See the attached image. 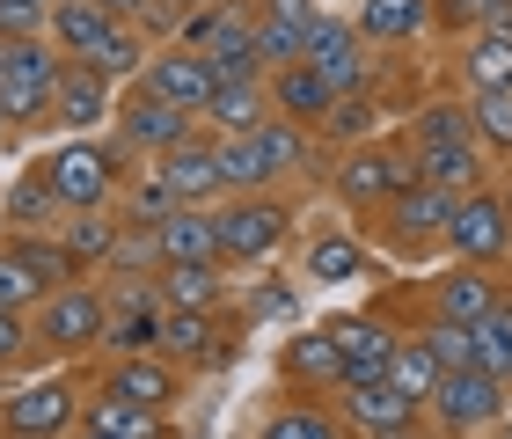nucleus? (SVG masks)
<instances>
[{
	"label": "nucleus",
	"mask_w": 512,
	"mask_h": 439,
	"mask_svg": "<svg viewBox=\"0 0 512 439\" xmlns=\"http://www.w3.org/2000/svg\"><path fill=\"white\" fill-rule=\"evenodd\" d=\"M403 140L417 154V183H432V191L461 198V191H483V183H491V154L476 147L461 103H417L403 118Z\"/></svg>",
	"instance_id": "1"
},
{
	"label": "nucleus",
	"mask_w": 512,
	"mask_h": 439,
	"mask_svg": "<svg viewBox=\"0 0 512 439\" xmlns=\"http://www.w3.org/2000/svg\"><path fill=\"white\" fill-rule=\"evenodd\" d=\"M125 147L118 140H96V132H66V140H52L30 169L52 183V198L66 205V213H96V205H118L125 191Z\"/></svg>",
	"instance_id": "2"
},
{
	"label": "nucleus",
	"mask_w": 512,
	"mask_h": 439,
	"mask_svg": "<svg viewBox=\"0 0 512 439\" xmlns=\"http://www.w3.org/2000/svg\"><path fill=\"white\" fill-rule=\"evenodd\" d=\"M103 322H110V286L103 279H74V286L44 293L30 308V352L88 359V352H103Z\"/></svg>",
	"instance_id": "3"
},
{
	"label": "nucleus",
	"mask_w": 512,
	"mask_h": 439,
	"mask_svg": "<svg viewBox=\"0 0 512 439\" xmlns=\"http://www.w3.org/2000/svg\"><path fill=\"white\" fill-rule=\"evenodd\" d=\"M410 183H417V154H410L403 132H374L366 147H344L330 161V191H337L344 213H381V205L395 191H410Z\"/></svg>",
	"instance_id": "4"
},
{
	"label": "nucleus",
	"mask_w": 512,
	"mask_h": 439,
	"mask_svg": "<svg viewBox=\"0 0 512 439\" xmlns=\"http://www.w3.org/2000/svg\"><path fill=\"white\" fill-rule=\"evenodd\" d=\"M213 227H220V264H271L293 235V205L278 191H242V198H220L213 205Z\"/></svg>",
	"instance_id": "5"
},
{
	"label": "nucleus",
	"mask_w": 512,
	"mask_h": 439,
	"mask_svg": "<svg viewBox=\"0 0 512 439\" xmlns=\"http://www.w3.org/2000/svg\"><path fill=\"white\" fill-rule=\"evenodd\" d=\"M374 220V242L395 249V257H432V249H447V220H454V191H432V183H410V191H395Z\"/></svg>",
	"instance_id": "6"
},
{
	"label": "nucleus",
	"mask_w": 512,
	"mask_h": 439,
	"mask_svg": "<svg viewBox=\"0 0 512 439\" xmlns=\"http://www.w3.org/2000/svg\"><path fill=\"white\" fill-rule=\"evenodd\" d=\"M59 66H66V52H59L52 37H22V44H8V59H0V110H8L15 132L52 118Z\"/></svg>",
	"instance_id": "7"
},
{
	"label": "nucleus",
	"mask_w": 512,
	"mask_h": 439,
	"mask_svg": "<svg viewBox=\"0 0 512 439\" xmlns=\"http://www.w3.org/2000/svg\"><path fill=\"white\" fill-rule=\"evenodd\" d=\"M74 425H81V381L66 366L22 381L15 396H0V432L8 439H66Z\"/></svg>",
	"instance_id": "8"
},
{
	"label": "nucleus",
	"mask_w": 512,
	"mask_h": 439,
	"mask_svg": "<svg viewBox=\"0 0 512 439\" xmlns=\"http://www.w3.org/2000/svg\"><path fill=\"white\" fill-rule=\"evenodd\" d=\"M447 257H454V264H483V271H512V220H505L498 183H483V191H461V198H454Z\"/></svg>",
	"instance_id": "9"
},
{
	"label": "nucleus",
	"mask_w": 512,
	"mask_h": 439,
	"mask_svg": "<svg viewBox=\"0 0 512 439\" xmlns=\"http://www.w3.org/2000/svg\"><path fill=\"white\" fill-rule=\"evenodd\" d=\"M498 418H505V381H498V374H483V366L439 374L432 410H425V425H432L439 439H476L483 425H498Z\"/></svg>",
	"instance_id": "10"
},
{
	"label": "nucleus",
	"mask_w": 512,
	"mask_h": 439,
	"mask_svg": "<svg viewBox=\"0 0 512 439\" xmlns=\"http://www.w3.org/2000/svg\"><path fill=\"white\" fill-rule=\"evenodd\" d=\"M198 132V118L191 110H176V103H161V96H147V88H118V110H110V140H118L125 154H139V161H154V154H169L176 140H191Z\"/></svg>",
	"instance_id": "11"
},
{
	"label": "nucleus",
	"mask_w": 512,
	"mask_h": 439,
	"mask_svg": "<svg viewBox=\"0 0 512 439\" xmlns=\"http://www.w3.org/2000/svg\"><path fill=\"white\" fill-rule=\"evenodd\" d=\"M308 66L337 96H374V44H366L344 15H315L308 30Z\"/></svg>",
	"instance_id": "12"
},
{
	"label": "nucleus",
	"mask_w": 512,
	"mask_h": 439,
	"mask_svg": "<svg viewBox=\"0 0 512 439\" xmlns=\"http://www.w3.org/2000/svg\"><path fill=\"white\" fill-rule=\"evenodd\" d=\"M147 169L169 183L176 205H220V198H227V183H220V140H213V132H191V140H176L169 154H154Z\"/></svg>",
	"instance_id": "13"
},
{
	"label": "nucleus",
	"mask_w": 512,
	"mask_h": 439,
	"mask_svg": "<svg viewBox=\"0 0 512 439\" xmlns=\"http://www.w3.org/2000/svg\"><path fill=\"white\" fill-rule=\"evenodd\" d=\"M139 88L198 118V110L213 103L220 74H213V59H205V52H191V44H154V59H147V74H139Z\"/></svg>",
	"instance_id": "14"
},
{
	"label": "nucleus",
	"mask_w": 512,
	"mask_h": 439,
	"mask_svg": "<svg viewBox=\"0 0 512 439\" xmlns=\"http://www.w3.org/2000/svg\"><path fill=\"white\" fill-rule=\"evenodd\" d=\"M337 344V359H344V388H359V381H388V359H395V344H403V330L381 315H330L322 322Z\"/></svg>",
	"instance_id": "15"
},
{
	"label": "nucleus",
	"mask_w": 512,
	"mask_h": 439,
	"mask_svg": "<svg viewBox=\"0 0 512 439\" xmlns=\"http://www.w3.org/2000/svg\"><path fill=\"white\" fill-rule=\"evenodd\" d=\"M161 293L154 286H118L110 293V322H103V359H147L161 352Z\"/></svg>",
	"instance_id": "16"
},
{
	"label": "nucleus",
	"mask_w": 512,
	"mask_h": 439,
	"mask_svg": "<svg viewBox=\"0 0 512 439\" xmlns=\"http://www.w3.org/2000/svg\"><path fill=\"white\" fill-rule=\"evenodd\" d=\"M110 110H118V81H103L88 59H66L59 88H52V125L59 132H103Z\"/></svg>",
	"instance_id": "17"
},
{
	"label": "nucleus",
	"mask_w": 512,
	"mask_h": 439,
	"mask_svg": "<svg viewBox=\"0 0 512 439\" xmlns=\"http://www.w3.org/2000/svg\"><path fill=\"white\" fill-rule=\"evenodd\" d=\"M498 300H505V271L447 264V271H432V315L425 322H483Z\"/></svg>",
	"instance_id": "18"
},
{
	"label": "nucleus",
	"mask_w": 512,
	"mask_h": 439,
	"mask_svg": "<svg viewBox=\"0 0 512 439\" xmlns=\"http://www.w3.org/2000/svg\"><path fill=\"white\" fill-rule=\"evenodd\" d=\"M96 396H118V403H132V410L169 418V403L183 396V366H169L161 352H147V359H110V374H103Z\"/></svg>",
	"instance_id": "19"
},
{
	"label": "nucleus",
	"mask_w": 512,
	"mask_h": 439,
	"mask_svg": "<svg viewBox=\"0 0 512 439\" xmlns=\"http://www.w3.org/2000/svg\"><path fill=\"white\" fill-rule=\"evenodd\" d=\"M264 88H271V118H286V125H300V132H315L322 118H330V103H337V88L322 81L308 59L271 66V74H264Z\"/></svg>",
	"instance_id": "20"
},
{
	"label": "nucleus",
	"mask_w": 512,
	"mask_h": 439,
	"mask_svg": "<svg viewBox=\"0 0 512 439\" xmlns=\"http://www.w3.org/2000/svg\"><path fill=\"white\" fill-rule=\"evenodd\" d=\"M256 15V52H264V74L286 59H308V30H315V0H249Z\"/></svg>",
	"instance_id": "21"
},
{
	"label": "nucleus",
	"mask_w": 512,
	"mask_h": 439,
	"mask_svg": "<svg viewBox=\"0 0 512 439\" xmlns=\"http://www.w3.org/2000/svg\"><path fill=\"white\" fill-rule=\"evenodd\" d=\"M278 374H286V396H322V388H344V359H337V344L330 330H293L286 337V352H278Z\"/></svg>",
	"instance_id": "22"
},
{
	"label": "nucleus",
	"mask_w": 512,
	"mask_h": 439,
	"mask_svg": "<svg viewBox=\"0 0 512 439\" xmlns=\"http://www.w3.org/2000/svg\"><path fill=\"white\" fill-rule=\"evenodd\" d=\"M366 271H374V249L352 227H315L308 249H300V279H315V286H352Z\"/></svg>",
	"instance_id": "23"
},
{
	"label": "nucleus",
	"mask_w": 512,
	"mask_h": 439,
	"mask_svg": "<svg viewBox=\"0 0 512 439\" xmlns=\"http://www.w3.org/2000/svg\"><path fill=\"white\" fill-rule=\"evenodd\" d=\"M271 118V88L264 74H242V81H220L213 103L198 110V132H213V140H235V132H256Z\"/></svg>",
	"instance_id": "24"
},
{
	"label": "nucleus",
	"mask_w": 512,
	"mask_h": 439,
	"mask_svg": "<svg viewBox=\"0 0 512 439\" xmlns=\"http://www.w3.org/2000/svg\"><path fill=\"white\" fill-rule=\"evenodd\" d=\"M352 30L374 44V52H403V44H417L432 30V0H359Z\"/></svg>",
	"instance_id": "25"
},
{
	"label": "nucleus",
	"mask_w": 512,
	"mask_h": 439,
	"mask_svg": "<svg viewBox=\"0 0 512 439\" xmlns=\"http://www.w3.org/2000/svg\"><path fill=\"white\" fill-rule=\"evenodd\" d=\"M454 66H461V88H469V96H512V22L461 37Z\"/></svg>",
	"instance_id": "26"
},
{
	"label": "nucleus",
	"mask_w": 512,
	"mask_h": 439,
	"mask_svg": "<svg viewBox=\"0 0 512 439\" xmlns=\"http://www.w3.org/2000/svg\"><path fill=\"white\" fill-rule=\"evenodd\" d=\"M59 220H66V205L52 198V183L37 169H22L0 191V235H59Z\"/></svg>",
	"instance_id": "27"
},
{
	"label": "nucleus",
	"mask_w": 512,
	"mask_h": 439,
	"mask_svg": "<svg viewBox=\"0 0 512 439\" xmlns=\"http://www.w3.org/2000/svg\"><path fill=\"white\" fill-rule=\"evenodd\" d=\"M154 242H161V264H220L213 205H176L169 220H154Z\"/></svg>",
	"instance_id": "28"
},
{
	"label": "nucleus",
	"mask_w": 512,
	"mask_h": 439,
	"mask_svg": "<svg viewBox=\"0 0 512 439\" xmlns=\"http://www.w3.org/2000/svg\"><path fill=\"white\" fill-rule=\"evenodd\" d=\"M161 308H191V315H220L227 308V264H161L154 271Z\"/></svg>",
	"instance_id": "29"
},
{
	"label": "nucleus",
	"mask_w": 512,
	"mask_h": 439,
	"mask_svg": "<svg viewBox=\"0 0 512 439\" xmlns=\"http://www.w3.org/2000/svg\"><path fill=\"white\" fill-rule=\"evenodd\" d=\"M110 22H118V15H110L103 0H52V15H44V37H52L66 59H88V52L110 37Z\"/></svg>",
	"instance_id": "30"
},
{
	"label": "nucleus",
	"mask_w": 512,
	"mask_h": 439,
	"mask_svg": "<svg viewBox=\"0 0 512 439\" xmlns=\"http://www.w3.org/2000/svg\"><path fill=\"white\" fill-rule=\"evenodd\" d=\"M118 205H96V213H66L59 220V242H66V257H74L81 279H96V271L110 264V242H118Z\"/></svg>",
	"instance_id": "31"
},
{
	"label": "nucleus",
	"mask_w": 512,
	"mask_h": 439,
	"mask_svg": "<svg viewBox=\"0 0 512 439\" xmlns=\"http://www.w3.org/2000/svg\"><path fill=\"white\" fill-rule=\"evenodd\" d=\"M161 359H169V366H213L220 359V315L169 308V315H161Z\"/></svg>",
	"instance_id": "32"
},
{
	"label": "nucleus",
	"mask_w": 512,
	"mask_h": 439,
	"mask_svg": "<svg viewBox=\"0 0 512 439\" xmlns=\"http://www.w3.org/2000/svg\"><path fill=\"white\" fill-rule=\"evenodd\" d=\"M256 439H352V432H344L337 403H322V396H286L264 425H256Z\"/></svg>",
	"instance_id": "33"
},
{
	"label": "nucleus",
	"mask_w": 512,
	"mask_h": 439,
	"mask_svg": "<svg viewBox=\"0 0 512 439\" xmlns=\"http://www.w3.org/2000/svg\"><path fill=\"white\" fill-rule=\"evenodd\" d=\"M147 59H154V37L139 30V22H110V37L88 52V66H96L103 81H118V88H132L139 74H147Z\"/></svg>",
	"instance_id": "34"
},
{
	"label": "nucleus",
	"mask_w": 512,
	"mask_h": 439,
	"mask_svg": "<svg viewBox=\"0 0 512 439\" xmlns=\"http://www.w3.org/2000/svg\"><path fill=\"white\" fill-rule=\"evenodd\" d=\"M388 388L403 396L410 410H432V388H439V359L425 352V337H403L388 359Z\"/></svg>",
	"instance_id": "35"
},
{
	"label": "nucleus",
	"mask_w": 512,
	"mask_h": 439,
	"mask_svg": "<svg viewBox=\"0 0 512 439\" xmlns=\"http://www.w3.org/2000/svg\"><path fill=\"white\" fill-rule=\"evenodd\" d=\"M154 432H161L154 410H132L118 396H88L81 403V439H154Z\"/></svg>",
	"instance_id": "36"
},
{
	"label": "nucleus",
	"mask_w": 512,
	"mask_h": 439,
	"mask_svg": "<svg viewBox=\"0 0 512 439\" xmlns=\"http://www.w3.org/2000/svg\"><path fill=\"white\" fill-rule=\"evenodd\" d=\"M374 132H381L374 96H337V103H330V118L315 125V140H330V147H366Z\"/></svg>",
	"instance_id": "37"
},
{
	"label": "nucleus",
	"mask_w": 512,
	"mask_h": 439,
	"mask_svg": "<svg viewBox=\"0 0 512 439\" xmlns=\"http://www.w3.org/2000/svg\"><path fill=\"white\" fill-rule=\"evenodd\" d=\"M469 110V132L491 161H512V96H461Z\"/></svg>",
	"instance_id": "38"
},
{
	"label": "nucleus",
	"mask_w": 512,
	"mask_h": 439,
	"mask_svg": "<svg viewBox=\"0 0 512 439\" xmlns=\"http://www.w3.org/2000/svg\"><path fill=\"white\" fill-rule=\"evenodd\" d=\"M469 330H476V366L512 388V300H498V308L483 322H469Z\"/></svg>",
	"instance_id": "39"
},
{
	"label": "nucleus",
	"mask_w": 512,
	"mask_h": 439,
	"mask_svg": "<svg viewBox=\"0 0 512 439\" xmlns=\"http://www.w3.org/2000/svg\"><path fill=\"white\" fill-rule=\"evenodd\" d=\"M432 22L454 37H476V30H498L512 22V0H432Z\"/></svg>",
	"instance_id": "40"
},
{
	"label": "nucleus",
	"mask_w": 512,
	"mask_h": 439,
	"mask_svg": "<svg viewBox=\"0 0 512 439\" xmlns=\"http://www.w3.org/2000/svg\"><path fill=\"white\" fill-rule=\"evenodd\" d=\"M176 213V198H169V183H161L154 169H139V176H125V191H118V220H169Z\"/></svg>",
	"instance_id": "41"
},
{
	"label": "nucleus",
	"mask_w": 512,
	"mask_h": 439,
	"mask_svg": "<svg viewBox=\"0 0 512 439\" xmlns=\"http://www.w3.org/2000/svg\"><path fill=\"white\" fill-rule=\"evenodd\" d=\"M425 352L439 359V374H461V366H476V330L469 322H425Z\"/></svg>",
	"instance_id": "42"
},
{
	"label": "nucleus",
	"mask_w": 512,
	"mask_h": 439,
	"mask_svg": "<svg viewBox=\"0 0 512 439\" xmlns=\"http://www.w3.org/2000/svg\"><path fill=\"white\" fill-rule=\"evenodd\" d=\"M37 300H44V286L30 279V264L15 257V242L0 235V308H8V315H30Z\"/></svg>",
	"instance_id": "43"
},
{
	"label": "nucleus",
	"mask_w": 512,
	"mask_h": 439,
	"mask_svg": "<svg viewBox=\"0 0 512 439\" xmlns=\"http://www.w3.org/2000/svg\"><path fill=\"white\" fill-rule=\"evenodd\" d=\"M44 15H52V0H0V44L44 37Z\"/></svg>",
	"instance_id": "44"
},
{
	"label": "nucleus",
	"mask_w": 512,
	"mask_h": 439,
	"mask_svg": "<svg viewBox=\"0 0 512 439\" xmlns=\"http://www.w3.org/2000/svg\"><path fill=\"white\" fill-rule=\"evenodd\" d=\"M22 352H30V315H8V308H0V366H15Z\"/></svg>",
	"instance_id": "45"
},
{
	"label": "nucleus",
	"mask_w": 512,
	"mask_h": 439,
	"mask_svg": "<svg viewBox=\"0 0 512 439\" xmlns=\"http://www.w3.org/2000/svg\"><path fill=\"white\" fill-rule=\"evenodd\" d=\"M103 8H110V15H118V22H147V15L161 8V0H103Z\"/></svg>",
	"instance_id": "46"
},
{
	"label": "nucleus",
	"mask_w": 512,
	"mask_h": 439,
	"mask_svg": "<svg viewBox=\"0 0 512 439\" xmlns=\"http://www.w3.org/2000/svg\"><path fill=\"white\" fill-rule=\"evenodd\" d=\"M498 198H505V220H512V176H505V183H498Z\"/></svg>",
	"instance_id": "47"
},
{
	"label": "nucleus",
	"mask_w": 512,
	"mask_h": 439,
	"mask_svg": "<svg viewBox=\"0 0 512 439\" xmlns=\"http://www.w3.org/2000/svg\"><path fill=\"white\" fill-rule=\"evenodd\" d=\"M169 8H183V15H191V8H213V0H169Z\"/></svg>",
	"instance_id": "48"
},
{
	"label": "nucleus",
	"mask_w": 512,
	"mask_h": 439,
	"mask_svg": "<svg viewBox=\"0 0 512 439\" xmlns=\"http://www.w3.org/2000/svg\"><path fill=\"white\" fill-rule=\"evenodd\" d=\"M8 132H15V125H8V110H0V140H8Z\"/></svg>",
	"instance_id": "49"
},
{
	"label": "nucleus",
	"mask_w": 512,
	"mask_h": 439,
	"mask_svg": "<svg viewBox=\"0 0 512 439\" xmlns=\"http://www.w3.org/2000/svg\"><path fill=\"white\" fill-rule=\"evenodd\" d=\"M505 300H512V271H505Z\"/></svg>",
	"instance_id": "50"
},
{
	"label": "nucleus",
	"mask_w": 512,
	"mask_h": 439,
	"mask_svg": "<svg viewBox=\"0 0 512 439\" xmlns=\"http://www.w3.org/2000/svg\"><path fill=\"white\" fill-rule=\"evenodd\" d=\"M0 59H8V44H0Z\"/></svg>",
	"instance_id": "51"
},
{
	"label": "nucleus",
	"mask_w": 512,
	"mask_h": 439,
	"mask_svg": "<svg viewBox=\"0 0 512 439\" xmlns=\"http://www.w3.org/2000/svg\"><path fill=\"white\" fill-rule=\"evenodd\" d=\"M0 439H8V432H0Z\"/></svg>",
	"instance_id": "52"
}]
</instances>
